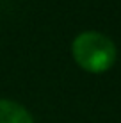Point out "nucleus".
Wrapping results in <instances>:
<instances>
[{"mask_svg": "<svg viewBox=\"0 0 121 123\" xmlns=\"http://www.w3.org/2000/svg\"><path fill=\"white\" fill-rule=\"evenodd\" d=\"M77 64L91 73L107 71L116 61V45L102 32L87 31L75 37L71 46Z\"/></svg>", "mask_w": 121, "mask_h": 123, "instance_id": "nucleus-1", "label": "nucleus"}, {"mask_svg": "<svg viewBox=\"0 0 121 123\" xmlns=\"http://www.w3.org/2000/svg\"><path fill=\"white\" fill-rule=\"evenodd\" d=\"M0 123H34L23 105L11 100H0Z\"/></svg>", "mask_w": 121, "mask_h": 123, "instance_id": "nucleus-2", "label": "nucleus"}]
</instances>
